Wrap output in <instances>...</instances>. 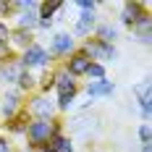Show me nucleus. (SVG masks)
<instances>
[{
	"label": "nucleus",
	"mask_w": 152,
	"mask_h": 152,
	"mask_svg": "<svg viewBox=\"0 0 152 152\" xmlns=\"http://www.w3.org/2000/svg\"><path fill=\"white\" fill-rule=\"evenodd\" d=\"M8 45L18 47V50H26L29 45H34V34L26 29H11V42Z\"/></svg>",
	"instance_id": "nucleus-15"
},
{
	"label": "nucleus",
	"mask_w": 152,
	"mask_h": 152,
	"mask_svg": "<svg viewBox=\"0 0 152 152\" xmlns=\"http://www.w3.org/2000/svg\"><path fill=\"white\" fill-rule=\"evenodd\" d=\"M97 26V18L94 13H81L76 18V26H74V37H92V29Z\"/></svg>",
	"instance_id": "nucleus-13"
},
{
	"label": "nucleus",
	"mask_w": 152,
	"mask_h": 152,
	"mask_svg": "<svg viewBox=\"0 0 152 152\" xmlns=\"http://www.w3.org/2000/svg\"><path fill=\"white\" fill-rule=\"evenodd\" d=\"M87 76H89L92 81H97V79H105V66H102V63H89Z\"/></svg>",
	"instance_id": "nucleus-22"
},
{
	"label": "nucleus",
	"mask_w": 152,
	"mask_h": 152,
	"mask_svg": "<svg viewBox=\"0 0 152 152\" xmlns=\"http://www.w3.org/2000/svg\"><path fill=\"white\" fill-rule=\"evenodd\" d=\"M63 134V126L58 118H50V121H42V118H31L29 126H26V134L24 137L29 139V144H26V150L34 152V150H42L47 147L50 142L55 137H61Z\"/></svg>",
	"instance_id": "nucleus-1"
},
{
	"label": "nucleus",
	"mask_w": 152,
	"mask_h": 152,
	"mask_svg": "<svg viewBox=\"0 0 152 152\" xmlns=\"http://www.w3.org/2000/svg\"><path fill=\"white\" fill-rule=\"evenodd\" d=\"M39 89H42V94H47V92L53 89V74H45L42 84H39Z\"/></svg>",
	"instance_id": "nucleus-28"
},
{
	"label": "nucleus",
	"mask_w": 152,
	"mask_h": 152,
	"mask_svg": "<svg viewBox=\"0 0 152 152\" xmlns=\"http://www.w3.org/2000/svg\"><path fill=\"white\" fill-rule=\"evenodd\" d=\"M63 8L61 0H45V3H39V16H45V18H53V13H58Z\"/></svg>",
	"instance_id": "nucleus-20"
},
{
	"label": "nucleus",
	"mask_w": 152,
	"mask_h": 152,
	"mask_svg": "<svg viewBox=\"0 0 152 152\" xmlns=\"http://www.w3.org/2000/svg\"><path fill=\"white\" fill-rule=\"evenodd\" d=\"M74 100H76V92H66V94H58V102H55V110H61V113L71 110Z\"/></svg>",
	"instance_id": "nucleus-21"
},
{
	"label": "nucleus",
	"mask_w": 152,
	"mask_h": 152,
	"mask_svg": "<svg viewBox=\"0 0 152 152\" xmlns=\"http://www.w3.org/2000/svg\"><path fill=\"white\" fill-rule=\"evenodd\" d=\"M71 53H76V39H74V34H68V31H58V34L50 39V55L68 58Z\"/></svg>",
	"instance_id": "nucleus-6"
},
{
	"label": "nucleus",
	"mask_w": 152,
	"mask_h": 152,
	"mask_svg": "<svg viewBox=\"0 0 152 152\" xmlns=\"http://www.w3.org/2000/svg\"><path fill=\"white\" fill-rule=\"evenodd\" d=\"M26 113H29L31 118H42V121H50V118H55V102H50L45 94H37V97H31L29 105L24 107Z\"/></svg>",
	"instance_id": "nucleus-5"
},
{
	"label": "nucleus",
	"mask_w": 152,
	"mask_h": 152,
	"mask_svg": "<svg viewBox=\"0 0 152 152\" xmlns=\"http://www.w3.org/2000/svg\"><path fill=\"white\" fill-rule=\"evenodd\" d=\"M53 74V89L58 92V94H66V92H79V87H76V79L66 68H55V71H50Z\"/></svg>",
	"instance_id": "nucleus-9"
},
{
	"label": "nucleus",
	"mask_w": 152,
	"mask_h": 152,
	"mask_svg": "<svg viewBox=\"0 0 152 152\" xmlns=\"http://www.w3.org/2000/svg\"><path fill=\"white\" fill-rule=\"evenodd\" d=\"M13 11H18V21H16V29H37V21H39V3L37 0H21L13 3Z\"/></svg>",
	"instance_id": "nucleus-3"
},
{
	"label": "nucleus",
	"mask_w": 152,
	"mask_h": 152,
	"mask_svg": "<svg viewBox=\"0 0 152 152\" xmlns=\"http://www.w3.org/2000/svg\"><path fill=\"white\" fill-rule=\"evenodd\" d=\"M142 152H152V147L150 144H142Z\"/></svg>",
	"instance_id": "nucleus-32"
},
{
	"label": "nucleus",
	"mask_w": 152,
	"mask_h": 152,
	"mask_svg": "<svg viewBox=\"0 0 152 152\" xmlns=\"http://www.w3.org/2000/svg\"><path fill=\"white\" fill-rule=\"evenodd\" d=\"M89 63H92V61L84 55V53H81V50H76V53H71V55H68V61L63 63V68L74 76V79H79V76H87Z\"/></svg>",
	"instance_id": "nucleus-10"
},
{
	"label": "nucleus",
	"mask_w": 152,
	"mask_h": 152,
	"mask_svg": "<svg viewBox=\"0 0 152 152\" xmlns=\"http://www.w3.org/2000/svg\"><path fill=\"white\" fill-rule=\"evenodd\" d=\"M24 68L18 66V58H11V61H3L0 63V84H16L18 81V74H21Z\"/></svg>",
	"instance_id": "nucleus-12"
},
{
	"label": "nucleus",
	"mask_w": 152,
	"mask_h": 152,
	"mask_svg": "<svg viewBox=\"0 0 152 152\" xmlns=\"http://www.w3.org/2000/svg\"><path fill=\"white\" fill-rule=\"evenodd\" d=\"M50 63V53H47L42 45H29L26 50H21V58H18V66L24 71H31V68H45Z\"/></svg>",
	"instance_id": "nucleus-4"
},
{
	"label": "nucleus",
	"mask_w": 152,
	"mask_h": 152,
	"mask_svg": "<svg viewBox=\"0 0 152 152\" xmlns=\"http://www.w3.org/2000/svg\"><path fill=\"white\" fill-rule=\"evenodd\" d=\"M79 50H81V53H84L92 63H102V66H105L107 61H115V58H118V50H115V45H105V42L94 39V37L84 39V45L79 47Z\"/></svg>",
	"instance_id": "nucleus-2"
},
{
	"label": "nucleus",
	"mask_w": 152,
	"mask_h": 152,
	"mask_svg": "<svg viewBox=\"0 0 152 152\" xmlns=\"http://www.w3.org/2000/svg\"><path fill=\"white\" fill-rule=\"evenodd\" d=\"M139 139H142V144H150V123L139 126Z\"/></svg>",
	"instance_id": "nucleus-27"
},
{
	"label": "nucleus",
	"mask_w": 152,
	"mask_h": 152,
	"mask_svg": "<svg viewBox=\"0 0 152 152\" xmlns=\"http://www.w3.org/2000/svg\"><path fill=\"white\" fill-rule=\"evenodd\" d=\"M0 152H13V147L8 144V139H0Z\"/></svg>",
	"instance_id": "nucleus-31"
},
{
	"label": "nucleus",
	"mask_w": 152,
	"mask_h": 152,
	"mask_svg": "<svg viewBox=\"0 0 152 152\" xmlns=\"http://www.w3.org/2000/svg\"><path fill=\"white\" fill-rule=\"evenodd\" d=\"M147 11H150L147 3H126L123 11H121V24H123V26H129V29H134L137 21L147 13Z\"/></svg>",
	"instance_id": "nucleus-8"
},
{
	"label": "nucleus",
	"mask_w": 152,
	"mask_h": 152,
	"mask_svg": "<svg viewBox=\"0 0 152 152\" xmlns=\"http://www.w3.org/2000/svg\"><path fill=\"white\" fill-rule=\"evenodd\" d=\"M8 42H11V29H8L5 21H0V45L8 47Z\"/></svg>",
	"instance_id": "nucleus-24"
},
{
	"label": "nucleus",
	"mask_w": 152,
	"mask_h": 152,
	"mask_svg": "<svg viewBox=\"0 0 152 152\" xmlns=\"http://www.w3.org/2000/svg\"><path fill=\"white\" fill-rule=\"evenodd\" d=\"M84 92H87V97H89V100H94V97H107V94H113V92H115V84L105 76V79L89 81V84L84 87Z\"/></svg>",
	"instance_id": "nucleus-11"
},
{
	"label": "nucleus",
	"mask_w": 152,
	"mask_h": 152,
	"mask_svg": "<svg viewBox=\"0 0 152 152\" xmlns=\"http://www.w3.org/2000/svg\"><path fill=\"white\" fill-rule=\"evenodd\" d=\"M94 39H100V42H105V45H113V42L118 39V29H115L113 24H100V26L94 29Z\"/></svg>",
	"instance_id": "nucleus-17"
},
{
	"label": "nucleus",
	"mask_w": 152,
	"mask_h": 152,
	"mask_svg": "<svg viewBox=\"0 0 152 152\" xmlns=\"http://www.w3.org/2000/svg\"><path fill=\"white\" fill-rule=\"evenodd\" d=\"M150 102H152L150 97H139V110H142L144 118H150V113H152V105H150Z\"/></svg>",
	"instance_id": "nucleus-25"
},
{
	"label": "nucleus",
	"mask_w": 152,
	"mask_h": 152,
	"mask_svg": "<svg viewBox=\"0 0 152 152\" xmlns=\"http://www.w3.org/2000/svg\"><path fill=\"white\" fill-rule=\"evenodd\" d=\"M24 110V94L18 89H5V97H3V105H0V115L5 121H11L16 113Z\"/></svg>",
	"instance_id": "nucleus-7"
},
{
	"label": "nucleus",
	"mask_w": 152,
	"mask_h": 152,
	"mask_svg": "<svg viewBox=\"0 0 152 152\" xmlns=\"http://www.w3.org/2000/svg\"><path fill=\"white\" fill-rule=\"evenodd\" d=\"M0 13H13V3H0Z\"/></svg>",
	"instance_id": "nucleus-30"
},
{
	"label": "nucleus",
	"mask_w": 152,
	"mask_h": 152,
	"mask_svg": "<svg viewBox=\"0 0 152 152\" xmlns=\"http://www.w3.org/2000/svg\"><path fill=\"white\" fill-rule=\"evenodd\" d=\"M47 150H50V152H76L74 150V142H71L68 137H63V134L53 139V142L47 144Z\"/></svg>",
	"instance_id": "nucleus-18"
},
{
	"label": "nucleus",
	"mask_w": 152,
	"mask_h": 152,
	"mask_svg": "<svg viewBox=\"0 0 152 152\" xmlns=\"http://www.w3.org/2000/svg\"><path fill=\"white\" fill-rule=\"evenodd\" d=\"M0 139H5V137H3V134H0Z\"/></svg>",
	"instance_id": "nucleus-34"
},
{
	"label": "nucleus",
	"mask_w": 152,
	"mask_h": 152,
	"mask_svg": "<svg viewBox=\"0 0 152 152\" xmlns=\"http://www.w3.org/2000/svg\"><path fill=\"white\" fill-rule=\"evenodd\" d=\"M37 26H39V29H53V18H45V16H39Z\"/></svg>",
	"instance_id": "nucleus-29"
},
{
	"label": "nucleus",
	"mask_w": 152,
	"mask_h": 152,
	"mask_svg": "<svg viewBox=\"0 0 152 152\" xmlns=\"http://www.w3.org/2000/svg\"><path fill=\"white\" fill-rule=\"evenodd\" d=\"M150 26H152V16H150V11H147V13H144V16L137 21V26L131 29V31L139 37V42H142V45H150V42H152V31H150Z\"/></svg>",
	"instance_id": "nucleus-14"
},
{
	"label": "nucleus",
	"mask_w": 152,
	"mask_h": 152,
	"mask_svg": "<svg viewBox=\"0 0 152 152\" xmlns=\"http://www.w3.org/2000/svg\"><path fill=\"white\" fill-rule=\"evenodd\" d=\"M29 121H31V115L26 113V110H21V113H16V115L5 123V126H8V131H11V134H26Z\"/></svg>",
	"instance_id": "nucleus-16"
},
{
	"label": "nucleus",
	"mask_w": 152,
	"mask_h": 152,
	"mask_svg": "<svg viewBox=\"0 0 152 152\" xmlns=\"http://www.w3.org/2000/svg\"><path fill=\"white\" fill-rule=\"evenodd\" d=\"M76 5H79L81 13H94V11H97V3H94V0H79Z\"/></svg>",
	"instance_id": "nucleus-23"
},
{
	"label": "nucleus",
	"mask_w": 152,
	"mask_h": 152,
	"mask_svg": "<svg viewBox=\"0 0 152 152\" xmlns=\"http://www.w3.org/2000/svg\"><path fill=\"white\" fill-rule=\"evenodd\" d=\"M34 152H50V150H47V147H42V150H34Z\"/></svg>",
	"instance_id": "nucleus-33"
},
{
	"label": "nucleus",
	"mask_w": 152,
	"mask_h": 152,
	"mask_svg": "<svg viewBox=\"0 0 152 152\" xmlns=\"http://www.w3.org/2000/svg\"><path fill=\"white\" fill-rule=\"evenodd\" d=\"M134 92H137L139 97H150V79H144L139 87H134Z\"/></svg>",
	"instance_id": "nucleus-26"
},
{
	"label": "nucleus",
	"mask_w": 152,
	"mask_h": 152,
	"mask_svg": "<svg viewBox=\"0 0 152 152\" xmlns=\"http://www.w3.org/2000/svg\"><path fill=\"white\" fill-rule=\"evenodd\" d=\"M16 84H18V92L24 94V92H31L34 87H37V79H34V74H31V71H21Z\"/></svg>",
	"instance_id": "nucleus-19"
}]
</instances>
